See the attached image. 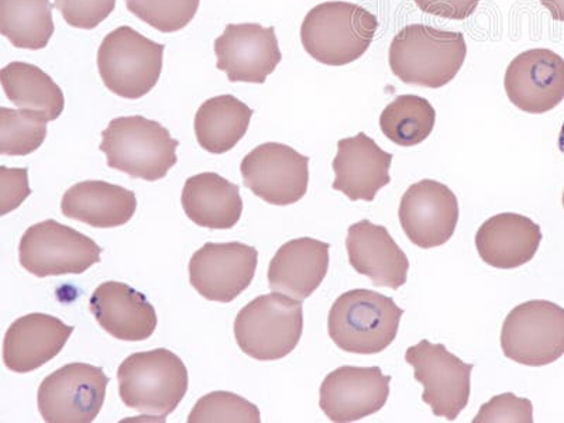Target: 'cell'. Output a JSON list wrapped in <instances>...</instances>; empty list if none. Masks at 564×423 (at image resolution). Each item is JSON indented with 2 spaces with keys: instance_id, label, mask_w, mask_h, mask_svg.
Instances as JSON below:
<instances>
[{
  "instance_id": "1",
  "label": "cell",
  "mask_w": 564,
  "mask_h": 423,
  "mask_svg": "<svg viewBox=\"0 0 564 423\" xmlns=\"http://www.w3.org/2000/svg\"><path fill=\"white\" fill-rule=\"evenodd\" d=\"M465 35L426 24H408L392 39L388 62L404 84L440 89L455 79L465 64Z\"/></svg>"
},
{
  "instance_id": "2",
  "label": "cell",
  "mask_w": 564,
  "mask_h": 423,
  "mask_svg": "<svg viewBox=\"0 0 564 423\" xmlns=\"http://www.w3.org/2000/svg\"><path fill=\"white\" fill-rule=\"evenodd\" d=\"M379 26L376 14L359 4L325 2L306 14L301 42L316 62L341 67L366 54Z\"/></svg>"
},
{
  "instance_id": "3",
  "label": "cell",
  "mask_w": 564,
  "mask_h": 423,
  "mask_svg": "<svg viewBox=\"0 0 564 423\" xmlns=\"http://www.w3.org/2000/svg\"><path fill=\"white\" fill-rule=\"evenodd\" d=\"M404 311L395 301L371 290H352L332 305L327 330L339 349L377 355L395 340Z\"/></svg>"
},
{
  "instance_id": "4",
  "label": "cell",
  "mask_w": 564,
  "mask_h": 423,
  "mask_svg": "<svg viewBox=\"0 0 564 423\" xmlns=\"http://www.w3.org/2000/svg\"><path fill=\"white\" fill-rule=\"evenodd\" d=\"M178 140L164 126L143 116L116 118L104 130V151L110 169L144 181L163 180L176 164Z\"/></svg>"
},
{
  "instance_id": "5",
  "label": "cell",
  "mask_w": 564,
  "mask_h": 423,
  "mask_svg": "<svg viewBox=\"0 0 564 423\" xmlns=\"http://www.w3.org/2000/svg\"><path fill=\"white\" fill-rule=\"evenodd\" d=\"M119 395L126 406L145 415L173 414L188 391L184 361L167 349L134 352L118 370Z\"/></svg>"
},
{
  "instance_id": "6",
  "label": "cell",
  "mask_w": 564,
  "mask_h": 423,
  "mask_svg": "<svg viewBox=\"0 0 564 423\" xmlns=\"http://www.w3.org/2000/svg\"><path fill=\"white\" fill-rule=\"evenodd\" d=\"M304 332L302 302L289 295H261L246 305L235 321L236 341L251 359H284L299 346Z\"/></svg>"
},
{
  "instance_id": "7",
  "label": "cell",
  "mask_w": 564,
  "mask_h": 423,
  "mask_svg": "<svg viewBox=\"0 0 564 423\" xmlns=\"http://www.w3.org/2000/svg\"><path fill=\"white\" fill-rule=\"evenodd\" d=\"M163 58V44L132 28H118L106 35L98 50L100 79L118 97L140 99L158 85Z\"/></svg>"
},
{
  "instance_id": "8",
  "label": "cell",
  "mask_w": 564,
  "mask_h": 423,
  "mask_svg": "<svg viewBox=\"0 0 564 423\" xmlns=\"http://www.w3.org/2000/svg\"><path fill=\"white\" fill-rule=\"evenodd\" d=\"M501 347L518 365H552L564 355V310L542 300L518 305L503 321Z\"/></svg>"
},
{
  "instance_id": "9",
  "label": "cell",
  "mask_w": 564,
  "mask_h": 423,
  "mask_svg": "<svg viewBox=\"0 0 564 423\" xmlns=\"http://www.w3.org/2000/svg\"><path fill=\"white\" fill-rule=\"evenodd\" d=\"M100 254L88 236L53 219L30 226L19 245L20 264L39 279L83 274L99 263Z\"/></svg>"
},
{
  "instance_id": "10",
  "label": "cell",
  "mask_w": 564,
  "mask_h": 423,
  "mask_svg": "<svg viewBox=\"0 0 564 423\" xmlns=\"http://www.w3.org/2000/svg\"><path fill=\"white\" fill-rule=\"evenodd\" d=\"M109 381L100 367L70 362L40 384V414L48 423L94 422L102 410Z\"/></svg>"
},
{
  "instance_id": "11",
  "label": "cell",
  "mask_w": 564,
  "mask_h": 423,
  "mask_svg": "<svg viewBox=\"0 0 564 423\" xmlns=\"http://www.w3.org/2000/svg\"><path fill=\"white\" fill-rule=\"evenodd\" d=\"M405 360L414 367L415 380L425 387L422 401L436 416L455 421L470 400L475 366L467 365L445 346L433 345L430 340L410 347Z\"/></svg>"
},
{
  "instance_id": "12",
  "label": "cell",
  "mask_w": 564,
  "mask_h": 423,
  "mask_svg": "<svg viewBox=\"0 0 564 423\" xmlns=\"http://www.w3.org/2000/svg\"><path fill=\"white\" fill-rule=\"evenodd\" d=\"M240 171L247 188L267 204H296L308 191L310 159L290 145H259L241 161Z\"/></svg>"
},
{
  "instance_id": "13",
  "label": "cell",
  "mask_w": 564,
  "mask_h": 423,
  "mask_svg": "<svg viewBox=\"0 0 564 423\" xmlns=\"http://www.w3.org/2000/svg\"><path fill=\"white\" fill-rule=\"evenodd\" d=\"M257 261L259 251L239 241L206 243L189 261L191 285L208 301L229 304L249 289Z\"/></svg>"
},
{
  "instance_id": "14",
  "label": "cell",
  "mask_w": 564,
  "mask_h": 423,
  "mask_svg": "<svg viewBox=\"0 0 564 423\" xmlns=\"http://www.w3.org/2000/svg\"><path fill=\"white\" fill-rule=\"evenodd\" d=\"M390 382L380 367L341 366L322 382L321 410L336 423L375 415L387 404Z\"/></svg>"
},
{
  "instance_id": "15",
  "label": "cell",
  "mask_w": 564,
  "mask_h": 423,
  "mask_svg": "<svg viewBox=\"0 0 564 423\" xmlns=\"http://www.w3.org/2000/svg\"><path fill=\"white\" fill-rule=\"evenodd\" d=\"M214 48L230 83L264 84L282 59L275 29L257 23L229 24Z\"/></svg>"
},
{
  "instance_id": "16",
  "label": "cell",
  "mask_w": 564,
  "mask_h": 423,
  "mask_svg": "<svg viewBox=\"0 0 564 423\" xmlns=\"http://www.w3.org/2000/svg\"><path fill=\"white\" fill-rule=\"evenodd\" d=\"M457 221V198L445 184L423 180L402 196L400 224L406 238L421 249L447 243L455 235Z\"/></svg>"
},
{
  "instance_id": "17",
  "label": "cell",
  "mask_w": 564,
  "mask_h": 423,
  "mask_svg": "<svg viewBox=\"0 0 564 423\" xmlns=\"http://www.w3.org/2000/svg\"><path fill=\"white\" fill-rule=\"evenodd\" d=\"M503 87L522 112H551L564 99V59L552 50H528L508 65Z\"/></svg>"
},
{
  "instance_id": "18",
  "label": "cell",
  "mask_w": 564,
  "mask_h": 423,
  "mask_svg": "<svg viewBox=\"0 0 564 423\" xmlns=\"http://www.w3.org/2000/svg\"><path fill=\"white\" fill-rule=\"evenodd\" d=\"M394 155L382 150L375 140L360 132L337 143L334 160V189L350 200H375L377 193L391 183L390 169Z\"/></svg>"
},
{
  "instance_id": "19",
  "label": "cell",
  "mask_w": 564,
  "mask_h": 423,
  "mask_svg": "<svg viewBox=\"0 0 564 423\" xmlns=\"http://www.w3.org/2000/svg\"><path fill=\"white\" fill-rule=\"evenodd\" d=\"M346 249L352 269L376 286L398 290L405 285L410 260L384 226L357 221L347 230Z\"/></svg>"
},
{
  "instance_id": "20",
  "label": "cell",
  "mask_w": 564,
  "mask_h": 423,
  "mask_svg": "<svg viewBox=\"0 0 564 423\" xmlns=\"http://www.w3.org/2000/svg\"><path fill=\"white\" fill-rule=\"evenodd\" d=\"M73 334L74 326L52 315L19 317L4 335V366L19 375L37 370L59 355Z\"/></svg>"
},
{
  "instance_id": "21",
  "label": "cell",
  "mask_w": 564,
  "mask_h": 423,
  "mask_svg": "<svg viewBox=\"0 0 564 423\" xmlns=\"http://www.w3.org/2000/svg\"><path fill=\"white\" fill-rule=\"evenodd\" d=\"M89 308L102 329L119 340H148L158 327L154 306L124 282L100 284L90 296Z\"/></svg>"
},
{
  "instance_id": "22",
  "label": "cell",
  "mask_w": 564,
  "mask_h": 423,
  "mask_svg": "<svg viewBox=\"0 0 564 423\" xmlns=\"http://www.w3.org/2000/svg\"><path fill=\"white\" fill-rule=\"evenodd\" d=\"M330 246L301 238L282 245L269 267L270 289L304 301L319 289L329 270Z\"/></svg>"
},
{
  "instance_id": "23",
  "label": "cell",
  "mask_w": 564,
  "mask_h": 423,
  "mask_svg": "<svg viewBox=\"0 0 564 423\" xmlns=\"http://www.w3.org/2000/svg\"><path fill=\"white\" fill-rule=\"evenodd\" d=\"M541 241V226L518 214L492 216L476 235L481 260L500 270L518 269L529 263L538 253Z\"/></svg>"
},
{
  "instance_id": "24",
  "label": "cell",
  "mask_w": 564,
  "mask_h": 423,
  "mask_svg": "<svg viewBox=\"0 0 564 423\" xmlns=\"http://www.w3.org/2000/svg\"><path fill=\"white\" fill-rule=\"evenodd\" d=\"M138 199L132 191L105 181H84L64 194L62 212L67 218L93 228L110 229L132 220Z\"/></svg>"
},
{
  "instance_id": "25",
  "label": "cell",
  "mask_w": 564,
  "mask_h": 423,
  "mask_svg": "<svg viewBox=\"0 0 564 423\" xmlns=\"http://www.w3.org/2000/svg\"><path fill=\"white\" fill-rule=\"evenodd\" d=\"M181 203L186 216L206 229L235 228L243 214L239 186L215 173L186 180Z\"/></svg>"
},
{
  "instance_id": "26",
  "label": "cell",
  "mask_w": 564,
  "mask_h": 423,
  "mask_svg": "<svg viewBox=\"0 0 564 423\" xmlns=\"http://www.w3.org/2000/svg\"><path fill=\"white\" fill-rule=\"evenodd\" d=\"M253 113L234 95L210 98L195 115L196 140L212 154L228 153L245 138Z\"/></svg>"
},
{
  "instance_id": "27",
  "label": "cell",
  "mask_w": 564,
  "mask_h": 423,
  "mask_svg": "<svg viewBox=\"0 0 564 423\" xmlns=\"http://www.w3.org/2000/svg\"><path fill=\"white\" fill-rule=\"evenodd\" d=\"M0 80L8 99L18 108L42 113L48 122L62 116L65 106L63 90L37 65L10 63L2 68Z\"/></svg>"
},
{
  "instance_id": "28",
  "label": "cell",
  "mask_w": 564,
  "mask_h": 423,
  "mask_svg": "<svg viewBox=\"0 0 564 423\" xmlns=\"http://www.w3.org/2000/svg\"><path fill=\"white\" fill-rule=\"evenodd\" d=\"M54 30L50 0H0V32L14 47L43 50Z\"/></svg>"
},
{
  "instance_id": "29",
  "label": "cell",
  "mask_w": 564,
  "mask_h": 423,
  "mask_svg": "<svg viewBox=\"0 0 564 423\" xmlns=\"http://www.w3.org/2000/svg\"><path fill=\"white\" fill-rule=\"evenodd\" d=\"M435 123V108L417 95H401L380 116L382 133L401 148L421 144L430 138Z\"/></svg>"
},
{
  "instance_id": "30",
  "label": "cell",
  "mask_w": 564,
  "mask_h": 423,
  "mask_svg": "<svg viewBox=\"0 0 564 423\" xmlns=\"http://www.w3.org/2000/svg\"><path fill=\"white\" fill-rule=\"evenodd\" d=\"M48 119L29 109H0V153L23 158L42 148Z\"/></svg>"
},
{
  "instance_id": "31",
  "label": "cell",
  "mask_w": 564,
  "mask_h": 423,
  "mask_svg": "<svg viewBox=\"0 0 564 423\" xmlns=\"http://www.w3.org/2000/svg\"><path fill=\"white\" fill-rule=\"evenodd\" d=\"M135 18L161 33H175L188 26L200 0H124Z\"/></svg>"
},
{
  "instance_id": "32",
  "label": "cell",
  "mask_w": 564,
  "mask_h": 423,
  "mask_svg": "<svg viewBox=\"0 0 564 423\" xmlns=\"http://www.w3.org/2000/svg\"><path fill=\"white\" fill-rule=\"evenodd\" d=\"M189 423H260L259 408L234 392L215 391L196 402Z\"/></svg>"
},
{
  "instance_id": "33",
  "label": "cell",
  "mask_w": 564,
  "mask_h": 423,
  "mask_svg": "<svg viewBox=\"0 0 564 423\" xmlns=\"http://www.w3.org/2000/svg\"><path fill=\"white\" fill-rule=\"evenodd\" d=\"M65 22L75 29H97L112 14L116 0H55Z\"/></svg>"
},
{
  "instance_id": "34",
  "label": "cell",
  "mask_w": 564,
  "mask_h": 423,
  "mask_svg": "<svg viewBox=\"0 0 564 423\" xmlns=\"http://www.w3.org/2000/svg\"><path fill=\"white\" fill-rule=\"evenodd\" d=\"M532 423L533 406L527 398L513 394L494 397L491 401L481 406L473 423Z\"/></svg>"
},
{
  "instance_id": "35",
  "label": "cell",
  "mask_w": 564,
  "mask_h": 423,
  "mask_svg": "<svg viewBox=\"0 0 564 423\" xmlns=\"http://www.w3.org/2000/svg\"><path fill=\"white\" fill-rule=\"evenodd\" d=\"M0 176H2V215H8L9 212L18 209L32 191H30L26 169L2 167Z\"/></svg>"
},
{
  "instance_id": "36",
  "label": "cell",
  "mask_w": 564,
  "mask_h": 423,
  "mask_svg": "<svg viewBox=\"0 0 564 423\" xmlns=\"http://www.w3.org/2000/svg\"><path fill=\"white\" fill-rule=\"evenodd\" d=\"M416 7L432 17L466 20L476 12L480 0H415Z\"/></svg>"
},
{
  "instance_id": "37",
  "label": "cell",
  "mask_w": 564,
  "mask_h": 423,
  "mask_svg": "<svg viewBox=\"0 0 564 423\" xmlns=\"http://www.w3.org/2000/svg\"><path fill=\"white\" fill-rule=\"evenodd\" d=\"M541 3L551 12L553 19L564 23V0H541Z\"/></svg>"
},
{
  "instance_id": "38",
  "label": "cell",
  "mask_w": 564,
  "mask_h": 423,
  "mask_svg": "<svg viewBox=\"0 0 564 423\" xmlns=\"http://www.w3.org/2000/svg\"><path fill=\"white\" fill-rule=\"evenodd\" d=\"M558 149L564 153V123L562 126L561 135H558Z\"/></svg>"
},
{
  "instance_id": "39",
  "label": "cell",
  "mask_w": 564,
  "mask_h": 423,
  "mask_svg": "<svg viewBox=\"0 0 564 423\" xmlns=\"http://www.w3.org/2000/svg\"><path fill=\"white\" fill-rule=\"evenodd\" d=\"M563 208H564V193H563Z\"/></svg>"
}]
</instances>
